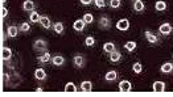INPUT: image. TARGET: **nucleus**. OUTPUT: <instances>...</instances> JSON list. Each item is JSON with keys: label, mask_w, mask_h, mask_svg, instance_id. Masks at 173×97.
Listing matches in <instances>:
<instances>
[{"label": "nucleus", "mask_w": 173, "mask_h": 97, "mask_svg": "<svg viewBox=\"0 0 173 97\" xmlns=\"http://www.w3.org/2000/svg\"><path fill=\"white\" fill-rule=\"evenodd\" d=\"M36 92H38V93H40V92H44V89L43 88H36Z\"/></svg>", "instance_id": "obj_36"}, {"label": "nucleus", "mask_w": 173, "mask_h": 97, "mask_svg": "<svg viewBox=\"0 0 173 97\" xmlns=\"http://www.w3.org/2000/svg\"><path fill=\"white\" fill-rule=\"evenodd\" d=\"M116 28L122 31L128 30V28H130V21H128L127 18H122V20H119L116 22Z\"/></svg>", "instance_id": "obj_4"}, {"label": "nucleus", "mask_w": 173, "mask_h": 97, "mask_svg": "<svg viewBox=\"0 0 173 97\" xmlns=\"http://www.w3.org/2000/svg\"><path fill=\"white\" fill-rule=\"evenodd\" d=\"M116 77H118L116 71H108V72L104 75V79H106L107 81H114V80H116Z\"/></svg>", "instance_id": "obj_17"}, {"label": "nucleus", "mask_w": 173, "mask_h": 97, "mask_svg": "<svg viewBox=\"0 0 173 97\" xmlns=\"http://www.w3.org/2000/svg\"><path fill=\"white\" fill-rule=\"evenodd\" d=\"M94 3H95V5L98 8H103L104 5H106V1H104V0H94Z\"/></svg>", "instance_id": "obj_33"}, {"label": "nucleus", "mask_w": 173, "mask_h": 97, "mask_svg": "<svg viewBox=\"0 0 173 97\" xmlns=\"http://www.w3.org/2000/svg\"><path fill=\"white\" fill-rule=\"evenodd\" d=\"M110 7L111 8H119L120 7V0H110Z\"/></svg>", "instance_id": "obj_32"}, {"label": "nucleus", "mask_w": 173, "mask_h": 97, "mask_svg": "<svg viewBox=\"0 0 173 97\" xmlns=\"http://www.w3.org/2000/svg\"><path fill=\"white\" fill-rule=\"evenodd\" d=\"M11 57H12V50L9 47H4L3 51H1V58L4 60H8V59H11Z\"/></svg>", "instance_id": "obj_15"}, {"label": "nucleus", "mask_w": 173, "mask_h": 97, "mask_svg": "<svg viewBox=\"0 0 173 97\" xmlns=\"http://www.w3.org/2000/svg\"><path fill=\"white\" fill-rule=\"evenodd\" d=\"M98 26L101 29H103V30H107V29H110V26H111V21H110V18L107 17V16H102V17L99 18Z\"/></svg>", "instance_id": "obj_2"}, {"label": "nucleus", "mask_w": 173, "mask_h": 97, "mask_svg": "<svg viewBox=\"0 0 173 97\" xmlns=\"http://www.w3.org/2000/svg\"><path fill=\"white\" fill-rule=\"evenodd\" d=\"M124 47H125V50H128V51H132V50L136 49V42H135V41H128V42H125Z\"/></svg>", "instance_id": "obj_26"}, {"label": "nucleus", "mask_w": 173, "mask_h": 97, "mask_svg": "<svg viewBox=\"0 0 173 97\" xmlns=\"http://www.w3.org/2000/svg\"><path fill=\"white\" fill-rule=\"evenodd\" d=\"M133 9H135L136 12H143V10H144V3H143V0H136V1L133 3Z\"/></svg>", "instance_id": "obj_19"}, {"label": "nucleus", "mask_w": 173, "mask_h": 97, "mask_svg": "<svg viewBox=\"0 0 173 97\" xmlns=\"http://www.w3.org/2000/svg\"><path fill=\"white\" fill-rule=\"evenodd\" d=\"M79 1L82 3L83 5H89V4H90V3H91V1H93V0H79Z\"/></svg>", "instance_id": "obj_35"}, {"label": "nucleus", "mask_w": 173, "mask_h": 97, "mask_svg": "<svg viewBox=\"0 0 173 97\" xmlns=\"http://www.w3.org/2000/svg\"><path fill=\"white\" fill-rule=\"evenodd\" d=\"M103 50L106 52H112V51H115V45L112 43V42H106V43L103 45Z\"/></svg>", "instance_id": "obj_23"}, {"label": "nucleus", "mask_w": 173, "mask_h": 97, "mask_svg": "<svg viewBox=\"0 0 173 97\" xmlns=\"http://www.w3.org/2000/svg\"><path fill=\"white\" fill-rule=\"evenodd\" d=\"M159 31L162 36H169V34L172 33V26H170V24L165 22V24H162V25H160Z\"/></svg>", "instance_id": "obj_5"}, {"label": "nucleus", "mask_w": 173, "mask_h": 97, "mask_svg": "<svg viewBox=\"0 0 173 97\" xmlns=\"http://www.w3.org/2000/svg\"><path fill=\"white\" fill-rule=\"evenodd\" d=\"M23 9L27 10V12H33L35 9V3L32 0H25L24 4H23Z\"/></svg>", "instance_id": "obj_8"}, {"label": "nucleus", "mask_w": 173, "mask_h": 97, "mask_svg": "<svg viewBox=\"0 0 173 97\" xmlns=\"http://www.w3.org/2000/svg\"><path fill=\"white\" fill-rule=\"evenodd\" d=\"M50 59H52V57H50V52L49 51H45L41 57H38V60H40L41 63H48Z\"/></svg>", "instance_id": "obj_22"}, {"label": "nucleus", "mask_w": 173, "mask_h": 97, "mask_svg": "<svg viewBox=\"0 0 173 97\" xmlns=\"http://www.w3.org/2000/svg\"><path fill=\"white\" fill-rule=\"evenodd\" d=\"M119 91H120V92H124V93L130 92V91H131V83H130L128 80L120 81V84H119Z\"/></svg>", "instance_id": "obj_6"}, {"label": "nucleus", "mask_w": 173, "mask_h": 97, "mask_svg": "<svg viewBox=\"0 0 173 97\" xmlns=\"http://www.w3.org/2000/svg\"><path fill=\"white\" fill-rule=\"evenodd\" d=\"M152 89H153V92H157V93L164 92L165 91V83H162V81H155L153 85H152Z\"/></svg>", "instance_id": "obj_7"}, {"label": "nucleus", "mask_w": 173, "mask_h": 97, "mask_svg": "<svg viewBox=\"0 0 173 97\" xmlns=\"http://www.w3.org/2000/svg\"><path fill=\"white\" fill-rule=\"evenodd\" d=\"M20 30L24 31V33H28L30 30V25L28 22H21L20 24Z\"/></svg>", "instance_id": "obj_28"}, {"label": "nucleus", "mask_w": 173, "mask_h": 97, "mask_svg": "<svg viewBox=\"0 0 173 97\" xmlns=\"http://www.w3.org/2000/svg\"><path fill=\"white\" fill-rule=\"evenodd\" d=\"M132 71H133L135 73H140L141 71H143V66H141V63H139V62L133 63V66H132Z\"/></svg>", "instance_id": "obj_27"}, {"label": "nucleus", "mask_w": 173, "mask_h": 97, "mask_svg": "<svg viewBox=\"0 0 173 97\" xmlns=\"http://www.w3.org/2000/svg\"><path fill=\"white\" fill-rule=\"evenodd\" d=\"M145 38H147V41H148L149 43H156L157 42V37L155 36L152 31H148V30L145 31Z\"/></svg>", "instance_id": "obj_18"}, {"label": "nucleus", "mask_w": 173, "mask_h": 97, "mask_svg": "<svg viewBox=\"0 0 173 97\" xmlns=\"http://www.w3.org/2000/svg\"><path fill=\"white\" fill-rule=\"evenodd\" d=\"M85 43H86V46H94L95 45V39H94V37H87Z\"/></svg>", "instance_id": "obj_31"}, {"label": "nucleus", "mask_w": 173, "mask_h": 97, "mask_svg": "<svg viewBox=\"0 0 173 97\" xmlns=\"http://www.w3.org/2000/svg\"><path fill=\"white\" fill-rule=\"evenodd\" d=\"M83 21H85L86 24H91L94 21V17L91 13H85V16H83Z\"/></svg>", "instance_id": "obj_30"}, {"label": "nucleus", "mask_w": 173, "mask_h": 97, "mask_svg": "<svg viewBox=\"0 0 173 97\" xmlns=\"http://www.w3.org/2000/svg\"><path fill=\"white\" fill-rule=\"evenodd\" d=\"M35 77L37 79V80H44V79L46 77L45 71H44L43 68H37V70L35 71Z\"/></svg>", "instance_id": "obj_16"}, {"label": "nucleus", "mask_w": 173, "mask_h": 97, "mask_svg": "<svg viewBox=\"0 0 173 97\" xmlns=\"http://www.w3.org/2000/svg\"><path fill=\"white\" fill-rule=\"evenodd\" d=\"M53 28H54V31H56L57 34H62V33H64V24H62V22H56Z\"/></svg>", "instance_id": "obj_25"}, {"label": "nucleus", "mask_w": 173, "mask_h": 97, "mask_svg": "<svg viewBox=\"0 0 173 97\" xmlns=\"http://www.w3.org/2000/svg\"><path fill=\"white\" fill-rule=\"evenodd\" d=\"M81 88H82L83 92H91L93 91V83L89 80H85L82 81V84H81Z\"/></svg>", "instance_id": "obj_11"}, {"label": "nucleus", "mask_w": 173, "mask_h": 97, "mask_svg": "<svg viewBox=\"0 0 173 97\" xmlns=\"http://www.w3.org/2000/svg\"><path fill=\"white\" fill-rule=\"evenodd\" d=\"M52 62H53V64L54 66H62L65 63V58L62 57V55H56V57H53L52 58Z\"/></svg>", "instance_id": "obj_12"}, {"label": "nucleus", "mask_w": 173, "mask_h": 97, "mask_svg": "<svg viewBox=\"0 0 173 97\" xmlns=\"http://www.w3.org/2000/svg\"><path fill=\"white\" fill-rule=\"evenodd\" d=\"M7 1V0H1V3H6Z\"/></svg>", "instance_id": "obj_37"}, {"label": "nucleus", "mask_w": 173, "mask_h": 97, "mask_svg": "<svg viewBox=\"0 0 173 97\" xmlns=\"http://www.w3.org/2000/svg\"><path fill=\"white\" fill-rule=\"evenodd\" d=\"M7 15H8V9H7V8H3V9H1V16L6 17Z\"/></svg>", "instance_id": "obj_34"}, {"label": "nucleus", "mask_w": 173, "mask_h": 97, "mask_svg": "<svg viewBox=\"0 0 173 97\" xmlns=\"http://www.w3.org/2000/svg\"><path fill=\"white\" fill-rule=\"evenodd\" d=\"M155 8H156V10H165L167 9V3L164 1V0H159V1H156V4H155Z\"/></svg>", "instance_id": "obj_21"}, {"label": "nucleus", "mask_w": 173, "mask_h": 97, "mask_svg": "<svg viewBox=\"0 0 173 97\" xmlns=\"http://www.w3.org/2000/svg\"><path fill=\"white\" fill-rule=\"evenodd\" d=\"M33 49L37 50V51H43V52L48 51V42L45 39H37L33 43Z\"/></svg>", "instance_id": "obj_1"}, {"label": "nucleus", "mask_w": 173, "mask_h": 97, "mask_svg": "<svg viewBox=\"0 0 173 97\" xmlns=\"http://www.w3.org/2000/svg\"><path fill=\"white\" fill-rule=\"evenodd\" d=\"M29 20L32 21V22H40V20H41V16L38 15V13L36 12V10H33V12H30Z\"/></svg>", "instance_id": "obj_24"}, {"label": "nucleus", "mask_w": 173, "mask_h": 97, "mask_svg": "<svg viewBox=\"0 0 173 97\" xmlns=\"http://www.w3.org/2000/svg\"><path fill=\"white\" fill-rule=\"evenodd\" d=\"M40 25L45 29H49L52 26V22H50V18L46 17V16H41V20H40Z\"/></svg>", "instance_id": "obj_9"}, {"label": "nucleus", "mask_w": 173, "mask_h": 97, "mask_svg": "<svg viewBox=\"0 0 173 97\" xmlns=\"http://www.w3.org/2000/svg\"><path fill=\"white\" fill-rule=\"evenodd\" d=\"M120 58H122V52L116 51V50H115V51H112V52H110V60H111V62H114V63L119 62Z\"/></svg>", "instance_id": "obj_13"}, {"label": "nucleus", "mask_w": 173, "mask_h": 97, "mask_svg": "<svg viewBox=\"0 0 173 97\" xmlns=\"http://www.w3.org/2000/svg\"><path fill=\"white\" fill-rule=\"evenodd\" d=\"M65 92H77V88H75V85L73 83H67L65 85Z\"/></svg>", "instance_id": "obj_29"}, {"label": "nucleus", "mask_w": 173, "mask_h": 97, "mask_svg": "<svg viewBox=\"0 0 173 97\" xmlns=\"http://www.w3.org/2000/svg\"><path fill=\"white\" fill-rule=\"evenodd\" d=\"M173 71V64L172 63H164L161 66V72L162 73H170Z\"/></svg>", "instance_id": "obj_20"}, {"label": "nucleus", "mask_w": 173, "mask_h": 97, "mask_svg": "<svg viewBox=\"0 0 173 97\" xmlns=\"http://www.w3.org/2000/svg\"><path fill=\"white\" fill-rule=\"evenodd\" d=\"M73 62H74V66L78 68H83L85 67V63H86V59L83 55H75L74 59H73Z\"/></svg>", "instance_id": "obj_3"}, {"label": "nucleus", "mask_w": 173, "mask_h": 97, "mask_svg": "<svg viewBox=\"0 0 173 97\" xmlns=\"http://www.w3.org/2000/svg\"><path fill=\"white\" fill-rule=\"evenodd\" d=\"M7 33H8L9 37L15 38V37H17V34H19V29H17L16 26L11 25V26H8V29H7Z\"/></svg>", "instance_id": "obj_14"}, {"label": "nucleus", "mask_w": 173, "mask_h": 97, "mask_svg": "<svg viewBox=\"0 0 173 97\" xmlns=\"http://www.w3.org/2000/svg\"><path fill=\"white\" fill-rule=\"evenodd\" d=\"M85 21H83V18L82 20H77V21H74V24H73V28H74V30H77V31H82L83 30V28H85Z\"/></svg>", "instance_id": "obj_10"}]
</instances>
